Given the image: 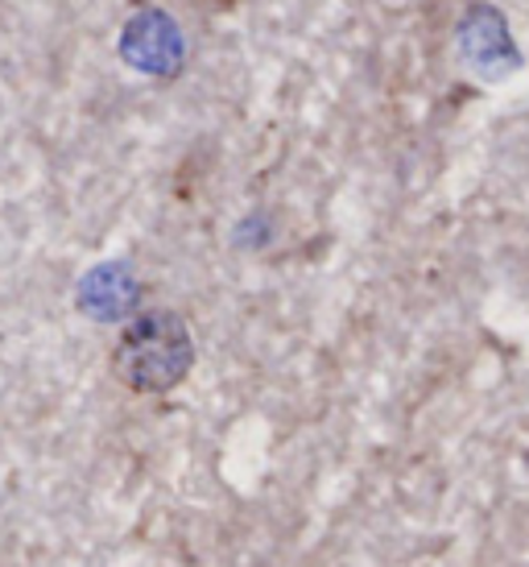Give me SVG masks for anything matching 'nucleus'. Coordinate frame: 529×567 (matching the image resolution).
<instances>
[{
  "instance_id": "f257e3e1",
  "label": "nucleus",
  "mask_w": 529,
  "mask_h": 567,
  "mask_svg": "<svg viewBox=\"0 0 529 567\" xmlns=\"http://www.w3.org/2000/svg\"><path fill=\"white\" fill-rule=\"evenodd\" d=\"M195 364L190 328L174 311H145L121 331L112 369L133 394H170Z\"/></svg>"
},
{
  "instance_id": "f03ea898",
  "label": "nucleus",
  "mask_w": 529,
  "mask_h": 567,
  "mask_svg": "<svg viewBox=\"0 0 529 567\" xmlns=\"http://www.w3.org/2000/svg\"><path fill=\"white\" fill-rule=\"evenodd\" d=\"M455 50H459V63L476 80H488V83L505 80L509 71L521 66L517 42L509 38V25H505V17L492 4L467 9L464 21H459V33H455Z\"/></svg>"
},
{
  "instance_id": "7ed1b4c3",
  "label": "nucleus",
  "mask_w": 529,
  "mask_h": 567,
  "mask_svg": "<svg viewBox=\"0 0 529 567\" xmlns=\"http://www.w3.org/2000/svg\"><path fill=\"white\" fill-rule=\"evenodd\" d=\"M121 59H125L133 71H145V75H174L183 59H187V38L178 33L170 13L162 9H145V13L128 17L125 30H121Z\"/></svg>"
},
{
  "instance_id": "20e7f679",
  "label": "nucleus",
  "mask_w": 529,
  "mask_h": 567,
  "mask_svg": "<svg viewBox=\"0 0 529 567\" xmlns=\"http://www.w3.org/2000/svg\"><path fill=\"white\" fill-rule=\"evenodd\" d=\"M137 299V282L128 278L125 266H100L79 286V307H87L95 319H116L128 311V302Z\"/></svg>"
}]
</instances>
